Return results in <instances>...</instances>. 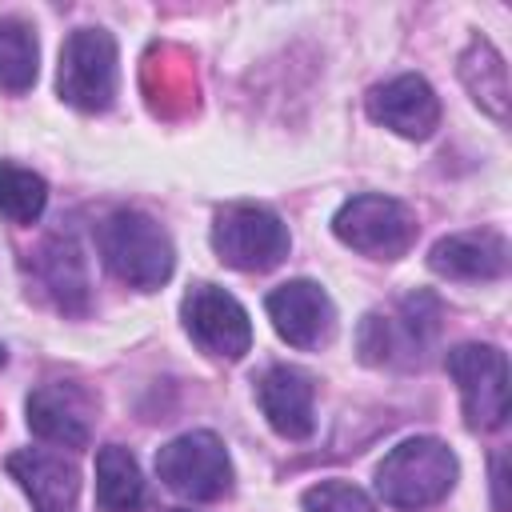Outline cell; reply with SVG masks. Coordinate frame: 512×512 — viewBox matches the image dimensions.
<instances>
[{
    "label": "cell",
    "mask_w": 512,
    "mask_h": 512,
    "mask_svg": "<svg viewBox=\"0 0 512 512\" xmlns=\"http://www.w3.org/2000/svg\"><path fill=\"white\" fill-rule=\"evenodd\" d=\"M96 248L104 256L108 272L116 280H124L128 288H140V292L160 288L176 268V252H172L168 232L136 208L108 212L96 228Z\"/></svg>",
    "instance_id": "6da1fadb"
},
{
    "label": "cell",
    "mask_w": 512,
    "mask_h": 512,
    "mask_svg": "<svg viewBox=\"0 0 512 512\" xmlns=\"http://www.w3.org/2000/svg\"><path fill=\"white\" fill-rule=\"evenodd\" d=\"M456 484V456L432 436H412L396 444L376 464V492L396 512H420L444 500Z\"/></svg>",
    "instance_id": "7a4b0ae2"
},
{
    "label": "cell",
    "mask_w": 512,
    "mask_h": 512,
    "mask_svg": "<svg viewBox=\"0 0 512 512\" xmlns=\"http://www.w3.org/2000/svg\"><path fill=\"white\" fill-rule=\"evenodd\" d=\"M332 232L352 252H364L372 260H400L416 244L420 224L408 204H400L392 196L364 192V196H352L332 216Z\"/></svg>",
    "instance_id": "3957f363"
},
{
    "label": "cell",
    "mask_w": 512,
    "mask_h": 512,
    "mask_svg": "<svg viewBox=\"0 0 512 512\" xmlns=\"http://www.w3.org/2000/svg\"><path fill=\"white\" fill-rule=\"evenodd\" d=\"M288 228L276 212L260 204H228L216 212L212 248L228 268L240 272H268L288 256Z\"/></svg>",
    "instance_id": "277c9868"
},
{
    "label": "cell",
    "mask_w": 512,
    "mask_h": 512,
    "mask_svg": "<svg viewBox=\"0 0 512 512\" xmlns=\"http://www.w3.org/2000/svg\"><path fill=\"white\" fill-rule=\"evenodd\" d=\"M60 96L80 112H104L116 96V40L104 28H76L60 48Z\"/></svg>",
    "instance_id": "5b68a950"
},
{
    "label": "cell",
    "mask_w": 512,
    "mask_h": 512,
    "mask_svg": "<svg viewBox=\"0 0 512 512\" xmlns=\"http://www.w3.org/2000/svg\"><path fill=\"white\" fill-rule=\"evenodd\" d=\"M448 376L460 388L468 428L492 432L508 416V360L496 344H460L444 356Z\"/></svg>",
    "instance_id": "8992f818"
},
{
    "label": "cell",
    "mask_w": 512,
    "mask_h": 512,
    "mask_svg": "<svg viewBox=\"0 0 512 512\" xmlns=\"http://www.w3.org/2000/svg\"><path fill=\"white\" fill-rule=\"evenodd\" d=\"M156 476L188 500H220L232 488V460L216 432H184L156 452Z\"/></svg>",
    "instance_id": "52a82bcc"
},
{
    "label": "cell",
    "mask_w": 512,
    "mask_h": 512,
    "mask_svg": "<svg viewBox=\"0 0 512 512\" xmlns=\"http://www.w3.org/2000/svg\"><path fill=\"white\" fill-rule=\"evenodd\" d=\"M180 316L188 336L220 360H240L252 348V324L240 300L216 284H192L180 300Z\"/></svg>",
    "instance_id": "ba28073f"
},
{
    "label": "cell",
    "mask_w": 512,
    "mask_h": 512,
    "mask_svg": "<svg viewBox=\"0 0 512 512\" xmlns=\"http://www.w3.org/2000/svg\"><path fill=\"white\" fill-rule=\"evenodd\" d=\"M264 308H268L276 336L288 340L292 348H320L336 332V308H332L328 292L312 280H288V284L272 288Z\"/></svg>",
    "instance_id": "9c48e42d"
},
{
    "label": "cell",
    "mask_w": 512,
    "mask_h": 512,
    "mask_svg": "<svg viewBox=\"0 0 512 512\" xmlns=\"http://www.w3.org/2000/svg\"><path fill=\"white\" fill-rule=\"evenodd\" d=\"M368 116L384 128H392L396 136L408 140H428L440 124V100L432 92V84L424 76H396L380 88L368 92Z\"/></svg>",
    "instance_id": "30bf717a"
},
{
    "label": "cell",
    "mask_w": 512,
    "mask_h": 512,
    "mask_svg": "<svg viewBox=\"0 0 512 512\" xmlns=\"http://www.w3.org/2000/svg\"><path fill=\"white\" fill-rule=\"evenodd\" d=\"M28 428L60 448H88L92 400L76 384H44L28 396Z\"/></svg>",
    "instance_id": "8fae6325"
},
{
    "label": "cell",
    "mask_w": 512,
    "mask_h": 512,
    "mask_svg": "<svg viewBox=\"0 0 512 512\" xmlns=\"http://www.w3.org/2000/svg\"><path fill=\"white\" fill-rule=\"evenodd\" d=\"M4 468L28 492V500H32L36 512H72L76 492H80V472L60 452L20 448V452H12L4 460Z\"/></svg>",
    "instance_id": "7c38bea8"
},
{
    "label": "cell",
    "mask_w": 512,
    "mask_h": 512,
    "mask_svg": "<svg viewBox=\"0 0 512 512\" xmlns=\"http://www.w3.org/2000/svg\"><path fill=\"white\" fill-rule=\"evenodd\" d=\"M428 268L448 280H496L508 272V240L500 232H456L432 244Z\"/></svg>",
    "instance_id": "4fadbf2b"
},
{
    "label": "cell",
    "mask_w": 512,
    "mask_h": 512,
    "mask_svg": "<svg viewBox=\"0 0 512 512\" xmlns=\"http://www.w3.org/2000/svg\"><path fill=\"white\" fill-rule=\"evenodd\" d=\"M256 400L268 416V424L284 436V440H308L316 428V412H312V380L300 368L276 364L260 376L256 384Z\"/></svg>",
    "instance_id": "5bb4252c"
},
{
    "label": "cell",
    "mask_w": 512,
    "mask_h": 512,
    "mask_svg": "<svg viewBox=\"0 0 512 512\" xmlns=\"http://www.w3.org/2000/svg\"><path fill=\"white\" fill-rule=\"evenodd\" d=\"M96 508L100 512H140L144 508L140 464L120 444H104L96 452Z\"/></svg>",
    "instance_id": "9a60e30c"
},
{
    "label": "cell",
    "mask_w": 512,
    "mask_h": 512,
    "mask_svg": "<svg viewBox=\"0 0 512 512\" xmlns=\"http://www.w3.org/2000/svg\"><path fill=\"white\" fill-rule=\"evenodd\" d=\"M40 268H44V284L52 288L56 304L68 308V312H80L84 300H88V276H84V256H80V248H76L72 240H64V236H52V240L44 244Z\"/></svg>",
    "instance_id": "2e32d148"
},
{
    "label": "cell",
    "mask_w": 512,
    "mask_h": 512,
    "mask_svg": "<svg viewBox=\"0 0 512 512\" xmlns=\"http://www.w3.org/2000/svg\"><path fill=\"white\" fill-rule=\"evenodd\" d=\"M36 36L24 20L4 16L0 20V88L4 92H28L36 84Z\"/></svg>",
    "instance_id": "e0dca14e"
},
{
    "label": "cell",
    "mask_w": 512,
    "mask_h": 512,
    "mask_svg": "<svg viewBox=\"0 0 512 512\" xmlns=\"http://www.w3.org/2000/svg\"><path fill=\"white\" fill-rule=\"evenodd\" d=\"M48 204V184L20 168V164H0V212L12 224H36Z\"/></svg>",
    "instance_id": "ac0fdd59"
},
{
    "label": "cell",
    "mask_w": 512,
    "mask_h": 512,
    "mask_svg": "<svg viewBox=\"0 0 512 512\" xmlns=\"http://www.w3.org/2000/svg\"><path fill=\"white\" fill-rule=\"evenodd\" d=\"M468 56L480 60V80H468V88L476 92V100H480L492 116L504 120V104H508V72H504V60L492 52L488 40H476V44L468 48Z\"/></svg>",
    "instance_id": "d6986e66"
},
{
    "label": "cell",
    "mask_w": 512,
    "mask_h": 512,
    "mask_svg": "<svg viewBox=\"0 0 512 512\" xmlns=\"http://www.w3.org/2000/svg\"><path fill=\"white\" fill-rule=\"evenodd\" d=\"M304 512H376V504L348 480H320L304 492Z\"/></svg>",
    "instance_id": "ffe728a7"
},
{
    "label": "cell",
    "mask_w": 512,
    "mask_h": 512,
    "mask_svg": "<svg viewBox=\"0 0 512 512\" xmlns=\"http://www.w3.org/2000/svg\"><path fill=\"white\" fill-rule=\"evenodd\" d=\"M164 512H188V508H164Z\"/></svg>",
    "instance_id": "44dd1931"
}]
</instances>
